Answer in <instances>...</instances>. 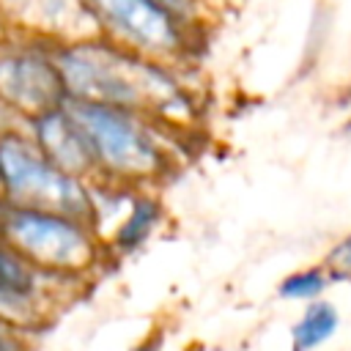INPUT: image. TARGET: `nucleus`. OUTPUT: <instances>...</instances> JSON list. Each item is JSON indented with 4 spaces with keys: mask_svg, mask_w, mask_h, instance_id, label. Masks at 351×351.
I'll return each mask as SVG.
<instances>
[{
    "mask_svg": "<svg viewBox=\"0 0 351 351\" xmlns=\"http://www.w3.org/2000/svg\"><path fill=\"white\" fill-rule=\"evenodd\" d=\"M332 282H335V280H332L329 269L324 266V261H318V263H307V266H302V269L288 271V274L277 282V296H280L282 302L310 304V302L324 299V293L329 291Z\"/></svg>",
    "mask_w": 351,
    "mask_h": 351,
    "instance_id": "obj_9",
    "label": "nucleus"
},
{
    "mask_svg": "<svg viewBox=\"0 0 351 351\" xmlns=\"http://www.w3.org/2000/svg\"><path fill=\"white\" fill-rule=\"evenodd\" d=\"M0 282L22 293H33V269L0 241Z\"/></svg>",
    "mask_w": 351,
    "mask_h": 351,
    "instance_id": "obj_11",
    "label": "nucleus"
},
{
    "mask_svg": "<svg viewBox=\"0 0 351 351\" xmlns=\"http://www.w3.org/2000/svg\"><path fill=\"white\" fill-rule=\"evenodd\" d=\"M0 197H5V189H3V178H0Z\"/></svg>",
    "mask_w": 351,
    "mask_h": 351,
    "instance_id": "obj_15",
    "label": "nucleus"
},
{
    "mask_svg": "<svg viewBox=\"0 0 351 351\" xmlns=\"http://www.w3.org/2000/svg\"><path fill=\"white\" fill-rule=\"evenodd\" d=\"M66 101L69 93L55 58L36 52L0 55V104L38 118Z\"/></svg>",
    "mask_w": 351,
    "mask_h": 351,
    "instance_id": "obj_6",
    "label": "nucleus"
},
{
    "mask_svg": "<svg viewBox=\"0 0 351 351\" xmlns=\"http://www.w3.org/2000/svg\"><path fill=\"white\" fill-rule=\"evenodd\" d=\"M33 132H36V143L47 154V159L55 162L69 176L82 178L90 170H99L93 148L85 137V132L80 129V123L66 110V104L38 115L33 121Z\"/></svg>",
    "mask_w": 351,
    "mask_h": 351,
    "instance_id": "obj_7",
    "label": "nucleus"
},
{
    "mask_svg": "<svg viewBox=\"0 0 351 351\" xmlns=\"http://www.w3.org/2000/svg\"><path fill=\"white\" fill-rule=\"evenodd\" d=\"M112 38L143 58H173L186 47L184 0H80Z\"/></svg>",
    "mask_w": 351,
    "mask_h": 351,
    "instance_id": "obj_5",
    "label": "nucleus"
},
{
    "mask_svg": "<svg viewBox=\"0 0 351 351\" xmlns=\"http://www.w3.org/2000/svg\"><path fill=\"white\" fill-rule=\"evenodd\" d=\"M0 178L11 206L55 211L80 222L93 214V200L82 181L49 162L38 143L22 134H0Z\"/></svg>",
    "mask_w": 351,
    "mask_h": 351,
    "instance_id": "obj_2",
    "label": "nucleus"
},
{
    "mask_svg": "<svg viewBox=\"0 0 351 351\" xmlns=\"http://www.w3.org/2000/svg\"><path fill=\"white\" fill-rule=\"evenodd\" d=\"M0 351H22V348H19V343H16V340H14L3 326H0Z\"/></svg>",
    "mask_w": 351,
    "mask_h": 351,
    "instance_id": "obj_13",
    "label": "nucleus"
},
{
    "mask_svg": "<svg viewBox=\"0 0 351 351\" xmlns=\"http://www.w3.org/2000/svg\"><path fill=\"white\" fill-rule=\"evenodd\" d=\"M324 266L329 269L335 282H351V230L337 236L326 252H324Z\"/></svg>",
    "mask_w": 351,
    "mask_h": 351,
    "instance_id": "obj_12",
    "label": "nucleus"
},
{
    "mask_svg": "<svg viewBox=\"0 0 351 351\" xmlns=\"http://www.w3.org/2000/svg\"><path fill=\"white\" fill-rule=\"evenodd\" d=\"M69 99L99 101L118 110L162 112L181 104L178 85L143 55L104 44H74L55 55Z\"/></svg>",
    "mask_w": 351,
    "mask_h": 351,
    "instance_id": "obj_1",
    "label": "nucleus"
},
{
    "mask_svg": "<svg viewBox=\"0 0 351 351\" xmlns=\"http://www.w3.org/2000/svg\"><path fill=\"white\" fill-rule=\"evenodd\" d=\"M159 346H162V343H159L156 337H148L145 343H140V346H134L132 351H159Z\"/></svg>",
    "mask_w": 351,
    "mask_h": 351,
    "instance_id": "obj_14",
    "label": "nucleus"
},
{
    "mask_svg": "<svg viewBox=\"0 0 351 351\" xmlns=\"http://www.w3.org/2000/svg\"><path fill=\"white\" fill-rule=\"evenodd\" d=\"M0 241L27 266L71 274L93 261V241L85 222L38 208H0Z\"/></svg>",
    "mask_w": 351,
    "mask_h": 351,
    "instance_id": "obj_3",
    "label": "nucleus"
},
{
    "mask_svg": "<svg viewBox=\"0 0 351 351\" xmlns=\"http://www.w3.org/2000/svg\"><path fill=\"white\" fill-rule=\"evenodd\" d=\"M66 110L85 132L99 170L115 178H148L165 167L162 151L145 126L126 110L69 99Z\"/></svg>",
    "mask_w": 351,
    "mask_h": 351,
    "instance_id": "obj_4",
    "label": "nucleus"
},
{
    "mask_svg": "<svg viewBox=\"0 0 351 351\" xmlns=\"http://www.w3.org/2000/svg\"><path fill=\"white\" fill-rule=\"evenodd\" d=\"M156 219H159V206L151 200V197H137L132 200V211L126 217V222L118 228L115 233V244L118 250H134L137 244H143L148 239V233L156 228Z\"/></svg>",
    "mask_w": 351,
    "mask_h": 351,
    "instance_id": "obj_10",
    "label": "nucleus"
},
{
    "mask_svg": "<svg viewBox=\"0 0 351 351\" xmlns=\"http://www.w3.org/2000/svg\"><path fill=\"white\" fill-rule=\"evenodd\" d=\"M340 321V310L329 299L304 304L291 326V351H318L337 335Z\"/></svg>",
    "mask_w": 351,
    "mask_h": 351,
    "instance_id": "obj_8",
    "label": "nucleus"
}]
</instances>
